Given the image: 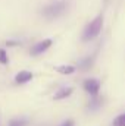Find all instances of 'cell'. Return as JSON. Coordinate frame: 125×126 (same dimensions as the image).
<instances>
[{"instance_id":"1","label":"cell","mask_w":125,"mask_h":126,"mask_svg":"<svg viewBox=\"0 0 125 126\" xmlns=\"http://www.w3.org/2000/svg\"><path fill=\"white\" fill-rule=\"evenodd\" d=\"M102 28H103V16L99 15V16H96L93 21L85 27V30L83 32V41L94 40V38L102 32Z\"/></svg>"},{"instance_id":"2","label":"cell","mask_w":125,"mask_h":126,"mask_svg":"<svg viewBox=\"0 0 125 126\" xmlns=\"http://www.w3.org/2000/svg\"><path fill=\"white\" fill-rule=\"evenodd\" d=\"M66 9V3L65 1H58V3H52V4H47L44 9H43V15L47 18V19H53V18H58L61 16Z\"/></svg>"},{"instance_id":"3","label":"cell","mask_w":125,"mask_h":126,"mask_svg":"<svg viewBox=\"0 0 125 126\" xmlns=\"http://www.w3.org/2000/svg\"><path fill=\"white\" fill-rule=\"evenodd\" d=\"M83 87H84V90L91 95V97H97L99 91H100V82L97 79H91V78L90 79H85L83 82Z\"/></svg>"},{"instance_id":"4","label":"cell","mask_w":125,"mask_h":126,"mask_svg":"<svg viewBox=\"0 0 125 126\" xmlns=\"http://www.w3.org/2000/svg\"><path fill=\"white\" fill-rule=\"evenodd\" d=\"M52 44H53V41H52L50 38H46V40H43V41L37 43V44L32 47L31 50H30V54H31V56H38V54H41V53L47 51V48H49Z\"/></svg>"},{"instance_id":"5","label":"cell","mask_w":125,"mask_h":126,"mask_svg":"<svg viewBox=\"0 0 125 126\" xmlns=\"http://www.w3.org/2000/svg\"><path fill=\"white\" fill-rule=\"evenodd\" d=\"M31 79H32V73L28 72V70H21V72H18L16 76H15V82H16V84H27V82L31 81Z\"/></svg>"},{"instance_id":"6","label":"cell","mask_w":125,"mask_h":126,"mask_svg":"<svg viewBox=\"0 0 125 126\" xmlns=\"http://www.w3.org/2000/svg\"><path fill=\"white\" fill-rule=\"evenodd\" d=\"M55 70L59 72V73H62V75H71V73L75 72V67L71 66V64H63V66H56Z\"/></svg>"},{"instance_id":"7","label":"cell","mask_w":125,"mask_h":126,"mask_svg":"<svg viewBox=\"0 0 125 126\" xmlns=\"http://www.w3.org/2000/svg\"><path fill=\"white\" fill-rule=\"evenodd\" d=\"M71 94H72V88H62L53 95V98L55 100H63V98H68Z\"/></svg>"},{"instance_id":"8","label":"cell","mask_w":125,"mask_h":126,"mask_svg":"<svg viewBox=\"0 0 125 126\" xmlns=\"http://www.w3.org/2000/svg\"><path fill=\"white\" fill-rule=\"evenodd\" d=\"M93 60H94V57H87V59H84L83 62L80 63V69H83V70L90 69V67L93 66Z\"/></svg>"},{"instance_id":"9","label":"cell","mask_w":125,"mask_h":126,"mask_svg":"<svg viewBox=\"0 0 125 126\" xmlns=\"http://www.w3.org/2000/svg\"><path fill=\"white\" fill-rule=\"evenodd\" d=\"M112 126H125V113L124 114H119L118 117H115Z\"/></svg>"},{"instance_id":"10","label":"cell","mask_w":125,"mask_h":126,"mask_svg":"<svg viewBox=\"0 0 125 126\" xmlns=\"http://www.w3.org/2000/svg\"><path fill=\"white\" fill-rule=\"evenodd\" d=\"M7 62H9V57H7L6 50L0 48V63H1V64H7Z\"/></svg>"},{"instance_id":"11","label":"cell","mask_w":125,"mask_h":126,"mask_svg":"<svg viewBox=\"0 0 125 126\" xmlns=\"http://www.w3.org/2000/svg\"><path fill=\"white\" fill-rule=\"evenodd\" d=\"M9 126H27V122H25V120H18V119H13V120L9 123Z\"/></svg>"},{"instance_id":"12","label":"cell","mask_w":125,"mask_h":126,"mask_svg":"<svg viewBox=\"0 0 125 126\" xmlns=\"http://www.w3.org/2000/svg\"><path fill=\"white\" fill-rule=\"evenodd\" d=\"M61 126H74V120H71V119H68V120H65Z\"/></svg>"}]
</instances>
